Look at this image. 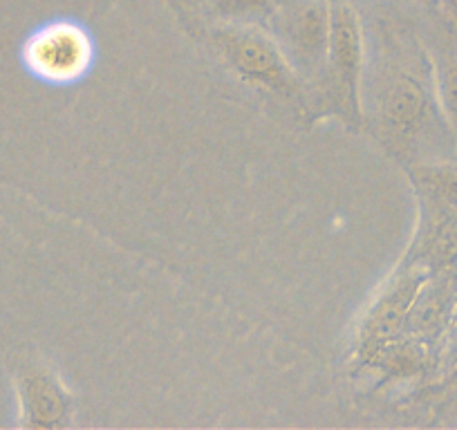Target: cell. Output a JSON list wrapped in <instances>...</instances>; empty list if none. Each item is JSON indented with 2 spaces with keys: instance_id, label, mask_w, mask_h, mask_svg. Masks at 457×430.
Returning <instances> with one entry per match:
<instances>
[{
  "instance_id": "52a82bcc",
  "label": "cell",
  "mask_w": 457,
  "mask_h": 430,
  "mask_svg": "<svg viewBox=\"0 0 457 430\" xmlns=\"http://www.w3.org/2000/svg\"><path fill=\"white\" fill-rule=\"evenodd\" d=\"M420 202L457 215V164L453 161H417L411 169Z\"/></svg>"
},
{
  "instance_id": "5b68a950",
  "label": "cell",
  "mask_w": 457,
  "mask_h": 430,
  "mask_svg": "<svg viewBox=\"0 0 457 430\" xmlns=\"http://www.w3.org/2000/svg\"><path fill=\"white\" fill-rule=\"evenodd\" d=\"M95 45L83 25L74 21H54L28 38L23 61L29 72L52 86L79 81L90 70Z\"/></svg>"
},
{
  "instance_id": "9c48e42d",
  "label": "cell",
  "mask_w": 457,
  "mask_h": 430,
  "mask_svg": "<svg viewBox=\"0 0 457 430\" xmlns=\"http://www.w3.org/2000/svg\"><path fill=\"white\" fill-rule=\"evenodd\" d=\"M283 0H209L220 23H252L267 28Z\"/></svg>"
},
{
  "instance_id": "277c9868",
  "label": "cell",
  "mask_w": 457,
  "mask_h": 430,
  "mask_svg": "<svg viewBox=\"0 0 457 430\" xmlns=\"http://www.w3.org/2000/svg\"><path fill=\"white\" fill-rule=\"evenodd\" d=\"M267 29L298 77L320 87L328 63L329 0H283Z\"/></svg>"
},
{
  "instance_id": "6da1fadb",
  "label": "cell",
  "mask_w": 457,
  "mask_h": 430,
  "mask_svg": "<svg viewBox=\"0 0 457 430\" xmlns=\"http://www.w3.org/2000/svg\"><path fill=\"white\" fill-rule=\"evenodd\" d=\"M366 120L375 126L379 142L397 157H412L424 151V144L437 130H448L435 95L428 52L417 54L399 41L384 45L377 54L368 50L363 79Z\"/></svg>"
},
{
  "instance_id": "8fae6325",
  "label": "cell",
  "mask_w": 457,
  "mask_h": 430,
  "mask_svg": "<svg viewBox=\"0 0 457 430\" xmlns=\"http://www.w3.org/2000/svg\"><path fill=\"white\" fill-rule=\"evenodd\" d=\"M415 3H424V5H435L439 0H415Z\"/></svg>"
},
{
  "instance_id": "7a4b0ae2",
  "label": "cell",
  "mask_w": 457,
  "mask_h": 430,
  "mask_svg": "<svg viewBox=\"0 0 457 430\" xmlns=\"http://www.w3.org/2000/svg\"><path fill=\"white\" fill-rule=\"evenodd\" d=\"M209 37L220 59L247 86L287 103L305 101L307 83L298 77L270 29L252 23H218Z\"/></svg>"
},
{
  "instance_id": "8992f818",
  "label": "cell",
  "mask_w": 457,
  "mask_h": 430,
  "mask_svg": "<svg viewBox=\"0 0 457 430\" xmlns=\"http://www.w3.org/2000/svg\"><path fill=\"white\" fill-rule=\"evenodd\" d=\"M19 426L23 428H72L74 397L50 366L25 363L14 375Z\"/></svg>"
},
{
  "instance_id": "ba28073f",
  "label": "cell",
  "mask_w": 457,
  "mask_h": 430,
  "mask_svg": "<svg viewBox=\"0 0 457 430\" xmlns=\"http://www.w3.org/2000/svg\"><path fill=\"white\" fill-rule=\"evenodd\" d=\"M433 68L435 95L444 121L457 142V41L439 43L428 54Z\"/></svg>"
},
{
  "instance_id": "30bf717a",
  "label": "cell",
  "mask_w": 457,
  "mask_h": 430,
  "mask_svg": "<svg viewBox=\"0 0 457 430\" xmlns=\"http://www.w3.org/2000/svg\"><path fill=\"white\" fill-rule=\"evenodd\" d=\"M448 361L453 368H457V316H453L451 336H448Z\"/></svg>"
},
{
  "instance_id": "3957f363",
  "label": "cell",
  "mask_w": 457,
  "mask_h": 430,
  "mask_svg": "<svg viewBox=\"0 0 457 430\" xmlns=\"http://www.w3.org/2000/svg\"><path fill=\"white\" fill-rule=\"evenodd\" d=\"M368 41L363 21L348 0H329V45L320 96L325 108L353 126H363V79Z\"/></svg>"
}]
</instances>
